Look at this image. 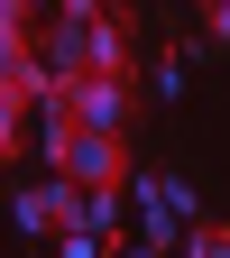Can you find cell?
I'll use <instances>...</instances> for the list:
<instances>
[{
    "instance_id": "obj_1",
    "label": "cell",
    "mask_w": 230,
    "mask_h": 258,
    "mask_svg": "<svg viewBox=\"0 0 230 258\" xmlns=\"http://www.w3.org/2000/svg\"><path fill=\"white\" fill-rule=\"evenodd\" d=\"M37 55L55 64L64 83H83V74H129V28L120 10H64L37 28Z\"/></svg>"
},
{
    "instance_id": "obj_2",
    "label": "cell",
    "mask_w": 230,
    "mask_h": 258,
    "mask_svg": "<svg viewBox=\"0 0 230 258\" xmlns=\"http://www.w3.org/2000/svg\"><path fill=\"white\" fill-rule=\"evenodd\" d=\"M10 221H19L28 240H37V231H74V221H83V184H74V175H37V184H19V194H10Z\"/></svg>"
},
{
    "instance_id": "obj_3",
    "label": "cell",
    "mask_w": 230,
    "mask_h": 258,
    "mask_svg": "<svg viewBox=\"0 0 230 258\" xmlns=\"http://www.w3.org/2000/svg\"><path fill=\"white\" fill-rule=\"evenodd\" d=\"M55 175H74V184H129L138 166H129V148L111 139V129H74V148H64Z\"/></svg>"
},
{
    "instance_id": "obj_4",
    "label": "cell",
    "mask_w": 230,
    "mask_h": 258,
    "mask_svg": "<svg viewBox=\"0 0 230 258\" xmlns=\"http://www.w3.org/2000/svg\"><path fill=\"white\" fill-rule=\"evenodd\" d=\"M64 102H74V129H129V74H83V83H64Z\"/></svg>"
},
{
    "instance_id": "obj_5",
    "label": "cell",
    "mask_w": 230,
    "mask_h": 258,
    "mask_svg": "<svg viewBox=\"0 0 230 258\" xmlns=\"http://www.w3.org/2000/svg\"><path fill=\"white\" fill-rule=\"evenodd\" d=\"M55 249H64V258H120V249H111V231H92V221H74Z\"/></svg>"
},
{
    "instance_id": "obj_6",
    "label": "cell",
    "mask_w": 230,
    "mask_h": 258,
    "mask_svg": "<svg viewBox=\"0 0 230 258\" xmlns=\"http://www.w3.org/2000/svg\"><path fill=\"white\" fill-rule=\"evenodd\" d=\"M184 258H230V231H221V221H193V231H184Z\"/></svg>"
},
{
    "instance_id": "obj_7",
    "label": "cell",
    "mask_w": 230,
    "mask_h": 258,
    "mask_svg": "<svg viewBox=\"0 0 230 258\" xmlns=\"http://www.w3.org/2000/svg\"><path fill=\"white\" fill-rule=\"evenodd\" d=\"M203 28H212V37H221V46H230V0H212V19H203Z\"/></svg>"
},
{
    "instance_id": "obj_8",
    "label": "cell",
    "mask_w": 230,
    "mask_h": 258,
    "mask_svg": "<svg viewBox=\"0 0 230 258\" xmlns=\"http://www.w3.org/2000/svg\"><path fill=\"white\" fill-rule=\"evenodd\" d=\"M120 258H166V249H157V240H129V249H120Z\"/></svg>"
},
{
    "instance_id": "obj_9",
    "label": "cell",
    "mask_w": 230,
    "mask_h": 258,
    "mask_svg": "<svg viewBox=\"0 0 230 258\" xmlns=\"http://www.w3.org/2000/svg\"><path fill=\"white\" fill-rule=\"evenodd\" d=\"M74 10H111V0H74Z\"/></svg>"
}]
</instances>
